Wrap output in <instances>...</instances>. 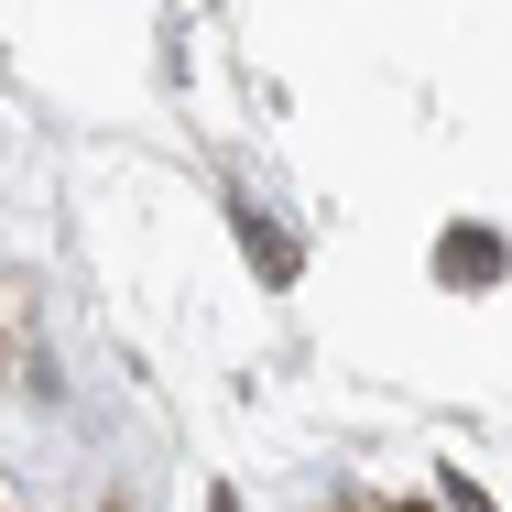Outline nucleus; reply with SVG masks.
I'll list each match as a JSON object with an SVG mask.
<instances>
[{"label":"nucleus","mask_w":512,"mask_h":512,"mask_svg":"<svg viewBox=\"0 0 512 512\" xmlns=\"http://www.w3.org/2000/svg\"><path fill=\"white\" fill-rule=\"evenodd\" d=\"M251 262H262L273 284H295V240H284V229H262V218H251Z\"/></svg>","instance_id":"obj_2"},{"label":"nucleus","mask_w":512,"mask_h":512,"mask_svg":"<svg viewBox=\"0 0 512 512\" xmlns=\"http://www.w3.org/2000/svg\"><path fill=\"white\" fill-rule=\"evenodd\" d=\"M436 273H447V284H491V273H502V240H491V229H447V240H436Z\"/></svg>","instance_id":"obj_1"}]
</instances>
